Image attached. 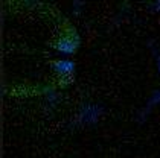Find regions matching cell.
I'll return each mask as SVG.
<instances>
[{
    "label": "cell",
    "mask_w": 160,
    "mask_h": 158,
    "mask_svg": "<svg viewBox=\"0 0 160 158\" xmlns=\"http://www.w3.org/2000/svg\"><path fill=\"white\" fill-rule=\"evenodd\" d=\"M78 47H79V36L76 35L75 32L61 36L57 41V44H55V49L60 53H64V55H72V53L76 52Z\"/></svg>",
    "instance_id": "cell-1"
},
{
    "label": "cell",
    "mask_w": 160,
    "mask_h": 158,
    "mask_svg": "<svg viewBox=\"0 0 160 158\" xmlns=\"http://www.w3.org/2000/svg\"><path fill=\"white\" fill-rule=\"evenodd\" d=\"M102 113H104L102 107L95 105V103H87V105H84V107L81 108L79 114H78V117H79V122H81V123L93 125V123L98 122V119L101 117Z\"/></svg>",
    "instance_id": "cell-2"
},
{
    "label": "cell",
    "mask_w": 160,
    "mask_h": 158,
    "mask_svg": "<svg viewBox=\"0 0 160 158\" xmlns=\"http://www.w3.org/2000/svg\"><path fill=\"white\" fill-rule=\"evenodd\" d=\"M52 69L57 74H60L62 81H66L67 84L72 82L75 73V62L72 60H58L52 64Z\"/></svg>",
    "instance_id": "cell-3"
},
{
    "label": "cell",
    "mask_w": 160,
    "mask_h": 158,
    "mask_svg": "<svg viewBox=\"0 0 160 158\" xmlns=\"http://www.w3.org/2000/svg\"><path fill=\"white\" fill-rule=\"evenodd\" d=\"M160 103V90H156L152 94H151V97H149V100H148V103H147V108L142 111V114H140V120H143L145 117L143 116H147L148 113L151 111V109L154 108L156 105H159Z\"/></svg>",
    "instance_id": "cell-4"
},
{
    "label": "cell",
    "mask_w": 160,
    "mask_h": 158,
    "mask_svg": "<svg viewBox=\"0 0 160 158\" xmlns=\"http://www.w3.org/2000/svg\"><path fill=\"white\" fill-rule=\"evenodd\" d=\"M46 96H48L49 103H52V105H55V103H57V100H58V93H57V91H53L52 88H48V93H46Z\"/></svg>",
    "instance_id": "cell-5"
},
{
    "label": "cell",
    "mask_w": 160,
    "mask_h": 158,
    "mask_svg": "<svg viewBox=\"0 0 160 158\" xmlns=\"http://www.w3.org/2000/svg\"><path fill=\"white\" fill-rule=\"evenodd\" d=\"M156 64H157V72H159V74H160V55L156 56Z\"/></svg>",
    "instance_id": "cell-6"
},
{
    "label": "cell",
    "mask_w": 160,
    "mask_h": 158,
    "mask_svg": "<svg viewBox=\"0 0 160 158\" xmlns=\"http://www.w3.org/2000/svg\"><path fill=\"white\" fill-rule=\"evenodd\" d=\"M151 6H154V9L160 12V0H159V2H156V3H152Z\"/></svg>",
    "instance_id": "cell-7"
}]
</instances>
